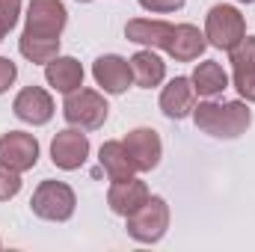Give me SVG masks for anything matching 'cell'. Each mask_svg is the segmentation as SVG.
Segmentation results:
<instances>
[{"instance_id": "obj_1", "label": "cell", "mask_w": 255, "mask_h": 252, "mask_svg": "<svg viewBox=\"0 0 255 252\" xmlns=\"http://www.w3.org/2000/svg\"><path fill=\"white\" fill-rule=\"evenodd\" d=\"M193 125L214 139H238L253 125L250 101H214L205 98L193 107Z\"/></svg>"}, {"instance_id": "obj_13", "label": "cell", "mask_w": 255, "mask_h": 252, "mask_svg": "<svg viewBox=\"0 0 255 252\" xmlns=\"http://www.w3.org/2000/svg\"><path fill=\"white\" fill-rule=\"evenodd\" d=\"M175 24L160 21V18H130L125 24V39L139 45V48H151V51H166L169 39H172Z\"/></svg>"}, {"instance_id": "obj_12", "label": "cell", "mask_w": 255, "mask_h": 252, "mask_svg": "<svg viewBox=\"0 0 255 252\" xmlns=\"http://www.w3.org/2000/svg\"><path fill=\"white\" fill-rule=\"evenodd\" d=\"M92 77L95 83L104 89V95H122L128 92V86L133 83L130 74V63L119 54H104L92 63Z\"/></svg>"}, {"instance_id": "obj_16", "label": "cell", "mask_w": 255, "mask_h": 252, "mask_svg": "<svg viewBox=\"0 0 255 252\" xmlns=\"http://www.w3.org/2000/svg\"><path fill=\"white\" fill-rule=\"evenodd\" d=\"M151 193L145 187V181H139V178H125V181H110V190H107V205H110V211L116 214V217H128V214H133L145 199H148Z\"/></svg>"}, {"instance_id": "obj_6", "label": "cell", "mask_w": 255, "mask_h": 252, "mask_svg": "<svg viewBox=\"0 0 255 252\" xmlns=\"http://www.w3.org/2000/svg\"><path fill=\"white\" fill-rule=\"evenodd\" d=\"M74 208H77V196L74 190L68 187L65 181H42L39 187L33 190V199H30V211L39 217V220H48V223H65L74 217Z\"/></svg>"}, {"instance_id": "obj_3", "label": "cell", "mask_w": 255, "mask_h": 252, "mask_svg": "<svg viewBox=\"0 0 255 252\" xmlns=\"http://www.w3.org/2000/svg\"><path fill=\"white\" fill-rule=\"evenodd\" d=\"M247 36V18L241 15L238 6L232 3H217L208 9L205 15V39L211 48H220V51H232L244 42Z\"/></svg>"}, {"instance_id": "obj_11", "label": "cell", "mask_w": 255, "mask_h": 252, "mask_svg": "<svg viewBox=\"0 0 255 252\" xmlns=\"http://www.w3.org/2000/svg\"><path fill=\"white\" fill-rule=\"evenodd\" d=\"M229 63H232V83L238 95L255 104V36H244V42L229 51Z\"/></svg>"}, {"instance_id": "obj_20", "label": "cell", "mask_w": 255, "mask_h": 252, "mask_svg": "<svg viewBox=\"0 0 255 252\" xmlns=\"http://www.w3.org/2000/svg\"><path fill=\"white\" fill-rule=\"evenodd\" d=\"M193 80V89H196V95H202V98H217V95H223L226 89H229V74H226V68L220 63H214V60H205V63H199L193 68L190 74Z\"/></svg>"}, {"instance_id": "obj_9", "label": "cell", "mask_w": 255, "mask_h": 252, "mask_svg": "<svg viewBox=\"0 0 255 252\" xmlns=\"http://www.w3.org/2000/svg\"><path fill=\"white\" fill-rule=\"evenodd\" d=\"M12 113H15L24 125L42 127L54 119L57 107H54V98H51L48 89H42V86H24V89L15 95V101H12Z\"/></svg>"}, {"instance_id": "obj_24", "label": "cell", "mask_w": 255, "mask_h": 252, "mask_svg": "<svg viewBox=\"0 0 255 252\" xmlns=\"http://www.w3.org/2000/svg\"><path fill=\"white\" fill-rule=\"evenodd\" d=\"M18 80V65L12 63L9 57H0V95L9 92V86Z\"/></svg>"}, {"instance_id": "obj_7", "label": "cell", "mask_w": 255, "mask_h": 252, "mask_svg": "<svg viewBox=\"0 0 255 252\" xmlns=\"http://www.w3.org/2000/svg\"><path fill=\"white\" fill-rule=\"evenodd\" d=\"M89 157V136L80 127H63L54 139H51V160L57 169L63 172H74L86 163Z\"/></svg>"}, {"instance_id": "obj_18", "label": "cell", "mask_w": 255, "mask_h": 252, "mask_svg": "<svg viewBox=\"0 0 255 252\" xmlns=\"http://www.w3.org/2000/svg\"><path fill=\"white\" fill-rule=\"evenodd\" d=\"M128 63H130V74H133V86H139V89H154V86H160L163 77H166V63H163L160 54L151 51V48L136 51Z\"/></svg>"}, {"instance_id": "obj_23", "label": "cell", "mask_w": 255, "mask_h": 252, "mask_svg": "<svg viewBox=\"0 0 255 252\" xmlns=\"http://www.w3.org/2000/svg\"><path fill=\"white\" fill-rule=\"evenodd\" d=\"M187 0H139V6L151 15H172V12H181Z\"/></svg>"}, {"instance_id": "obj_15", "label": "cell", "mask_w": 255, "mask_h": 252, "mask_svg": "<svg viewBox=\"0 0 255 252\" xmlns=\"http://www.w3.org/2000/svg\"><path fill=\"white\" fill-rule=\"evenodd\" d=\"M205 51H208V39H205V33L196 24H175L172 39H169V48H166V54L175 63H193Z\"/></svg>"}, {"instance_id": "obj_25", "label": "cell", "mask_w": 255, "mask_h": 252, "mask_svg": "<svg viewBox=\"0 0 255 252\" xmlns=\"http://www.w3.org/2000/svg\"><path fill=\"white\" fill-rule=\"evenodd\" d=\"M3 39H6V30H3V27H0V42H3Z\"/></svg>"}, {"instance_id": "obj_19", "label": "cell", "mask_w": 255, "mask_h": 252, "mask_svg": "<svg viewBox=\"0 0 255 252\" xmlns=\"http://www.w3.org/2000/svg\"><path fill=\"white\" fill-rule=\"evenodd\" d=\"M98 163H101V169L110 181H125L130 175H136V166H133L122 139H107L98 148Z\"/></svg>"}, {"instance_id": "obj_17", "label": "cell", "mask_w": 255, "mask_h": 252, "mask_svg": "<svg viewBox=\"0 0 255 252\" xmlns=\"http://www.w3.org/2000/svg\"><path fill=\"white\" fill-rule=\"evenodd\" d=\"M83 77H86V71H83V65L77 63L74 57H63L60 54V57H54L51 63L45 65V80L60 95H68V92L80 89L83 86Z\"/></svg>"}, {"instance_id": "obj_14", "label": "cell", "mask_w": 255, "mask_h": 252, "mask_svg": "<svg viewBox=\"0 0 255 252\" xmlns=\"http://www.w3.org/2000/svg\"><path fill=\"white\" fill-rule=\"evenodd\" d=\"M193 107H196V89H193L190 77H172L160 89V110L166 119L181 122V119L193 116Z\"/></svg>"}, {"instance_id": "obj_22", "label": "cell", "mask_w": 255, "mask_h": 252, "mask_svg": "<svg viewBox=\"0 0 255 252\" xmlns=\"http://www.w3.org/2000/svg\"><path fill=\"white\" fill-rule=\"evenodd\" d=\"M18 18H21V0H0V27L6 33L15 30Z\"/></svg>"}, {"instance_id": "obj_26", "label": "cell", "mask_w": 255, "mask_h": 252, "mask_svg": "<svg viewBox=\"0 0 255 252\" xmlns=\"http://www.w3.org/2000/svg\"><path fill=\"white\" fill-rule=\"evenodd\" d=\"M238 3H255V0H238Z\"/></svg>"}, {"instance_id": "obj_8", "label": "cell", "mask_w": 255, "mask_h": 252, "mask_svg": "<svg viewBox=\"0 0 255 252\" xmlns=\"http://www.w3.org/2000/svg\"><path fill=\"white\" fill-rule=\"evenodd\" d=\"M0 163L15 172H30L39 163V139L27 130H6L0 136Z\"/></svg>"}, {"instance_id": "obj_21", "label": "cell", "mask_w": 255, "mask_h": 252, "mask_svg": "<svg viewBox=\"0 0 255 252\" xmlns=\"http://www.w3.org/2000/svg\"><path fill=\"white\" fill-rule=\"evenodd\" d=\"M21 172H15V169H9L6 163H0V202H9V199H15L18 193H21Z\"/></svg>"}, {"instance_id": "obj_5", "label": "cell", "mask_w": 255, "mask_h": 252, "mask_svg": "<svg viewBox=\"0 0 255 252\" xmlns=\"http://www.w3.org/2000/svg\"><path fill=\"white\" fill-rule=\"evenodd\" d=\"M107 113H110V104L98 89L80 86V89L68 92L63 101L65 122L71 127H80V130H98L107 122Z\"/></svg>"}, {"instance_id": "obj_2", "label": "cell", "mask_w": 255, "mask_h": 252, "mask_svg": "<svg viewBox=\"0 0 255 252\" xmlns=\"http://www.w3.org/2000/svg\"><path fill=\"white\" fill-rule=\"evenodd\" d=\"M65 24H68V12L63 0H30L21 36L33 42H60Z\"/></svg>"}, {"instance_id": "obj_10", "label": "cell", "mask_w": 255, "mask_h": 252, "mask_svg": "<svg viewBox=\"0 0 255 252\" xmlns=\"http://www.w3.org/2000/svg\"><path fill=\"white\" fill-rule=\"evenodd\" d=\"M125 148L136 166V172H151L160 166V157H163V142H160V133L154 127H133L125 133Z\"/></svg>"}, {"instance_id": "obj_4", "label": "cell", "mask_w": 255, "mask_h": 252, "mask_svg": "<svg viewBox=\"0 0 255 252\" xmlns=\"http://www.w3.org/2000/svg\"><path fill=\"white\" fill-rule=\"evenodd\" d=\"M128 235L136 244H157L169 232V205L163 196H148L133 214L125 217Z\"/></svg>"}, {"instance_id": "obj_27", "label": "cell", "mask_w": 255, "mask_h": 252, "mask_svg": "<svg viewBox=\"0 0 255 252\" xmlns=\"http://www.w3.org/2000/svg\"><path fill=\"white\" fill-rule=\"evenodd\" d=\"M77 3H92V0H77Z\"/></svg>"}]
</instances>
